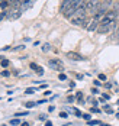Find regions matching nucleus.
<instances>
[{"label": "nucleus", "mask_w": 119, "mask_h": 126, "mask_svg": "<svg viewBox=\"0 0 119 126\" xmlns=\"http://www.w3.org/2000/svg\"><path fill=\"white\" fill-rule=\"evenodd\" d=\"M86 13H87V10H86L84 7L76 9V12L70 16L71 23H73V25H77V26L79 25H86Z\"/></svg>", "instance_id": "obj_1"}, {"label": "nucleus", "mask_w": 119, "mask_h": 126, "mask_svg": "<svg viewBox=\"0 0 119 126\" xmlns=\"http://www.w3.org/2000/svg\"><path fill=\"white\" fill-rule=\"evenodd\" d=\"M99 23H100V22H99V17H96V16H94V17L90 19L89 22H86V25H84V26H86V29H87V31L93 32V31H96V29L99 28Z\"/></svg>", "instance_id": "obj_2"}, {"label": "nucleus", "mask_w": 119, "mask_h": 126, "mask_svg": "<svg viewBox=\"0 0 119 126\" xmlns=\"http://www.w3.org/2000/svg\"><path fill=\"white\" fill-rule=\"evenodd\" d=\"M48 67H51L52 70H57V71H63V63L60 60H50Z\"/></svg>", "instance_id": "obj_3"}, {"label": "nucleus", "mask_w": 119, "mask_h": 126, "mask_svg": "<svg viewBox=\"0 0 119 126\" xmlns=\"http://www.w3.org/2000/svg\"><path fill=\"white\" fill-rule=\"evenodd\" d=\"M67 58H70L73 61H83L84 60V57L77 54V52H67Z\"/></svg>", "instance_id": "obj_4"}, {"label": "nucleus", "mask_w": 119, "mask_h": 126, "mask_svg": "<svg viewBox=\"0 0 119 126\" xmlns=\"http://www.w3.org/2000/svg\"><path fill=\"white\" fill-rule=\"evenodd\" d=\"M20 15H22L20 9H13V10H10V12H9V19H10V20L19 19V17H20Z\"/></svg>", "instance_id": "obj_5"}, {"label": "nucleus", "mask_w": 119, "mask_h": 126, "mask_svg": "<svg viewBox=\"0 0 119 126\" xmlns=\"http://www.w3.org/2000/svg\"><path fill=\"white\" fill-rule=\"evenodd\" d=\"M110 28H112V25H102V23H99L97 31H99L100 33H106V32H109V31H110Z\"/></svg>", "instance_id": "obj_6"}, {"label": "nucleus", "mask_w": 119, "mask_h": 126, "mask_svg": "<svg viewBox=\"0 0 119 126\" xmlns=\"http://www.w3.org/2000/svg\"><path fill=\"white\" fill-rule=\"evenodd\" d=\"M6 17H9V12L7 10H3V12L0 13V20L1 19H6Z\"/></svg>", "instance_id": "obj_7"}, {"label": "nucleus", "mask_w": 119, "mask_h": 126, "mask_svg": "<svg viewBox=\"0 0 119 126\" xmlns=\"http://www.w3.org/2000/svg\"><path fill=\"white\" fill-rule=\"evenodd\" d=\"M10 125L12 126H17V125H20V122H19V119L16 117V119H12V120H10Z\"/></svg>", "instance_id": "obj_8"}, {"label": "nucleus", "mask_w": 119, "mask_h": 126, "mask_svg": "<svg viewBox=\"0 0 119 126\" xmlns=\"http://www.w3.org/2000/svg\"><path fill=\"white\" fill-rule=\"evenodd\" d=\"M51 49V45H50V44H44V45H42V51H44V52H47V51H50Z\"/></svg>", "instance_id": "obj_9"}, {"label": "nucleus", "mask_w": 119, "mask_h": 126, "mask_svg": "<svg viewBox=\"0 0 119 126\" xmlns=\"http://www.w3.org/2000/svg\"><path fill=\"white\" fill-rule=\"evenodd\" d=\"M35 71L38 73V76H42V74H44V70H42V67H39V65H36V68H35Z\"/></svg>", "instance_id": "obj_10"}, {"label": "nucleus", "mask_w": 119, "mask_h": 126, "mask_svg": "<svg viewBox=\"0 0 119 126\" xmlns=\"http://www.w3.org/2000/svg\"><path fill=\"white\" fill-rule=\"evenodd\" d=\"M36 103H34V101H28V103H25V106H26L28 109H31V107H34Z\"/></svg>", "instance_id": "obj_11"}, {"label": "nucleus", "mask_w": 119, "mask_h": 126, "mask_svg": "<svg viewBox=\"0 0 119 126\" xmlns=\"http://www.w3.org/2000/svg\"><path fill=\"white\" fill-rule=\"evenodd\" d=\"M34 93H35L34 88H26V90H25V94H34Z\"/></svg>", "instance_id": "obj_12"}, {"label": "nucleus", "mask_w": 119, "mask_h": 126, "mask_svg": "<svg viewBox=\"0 0 119 126\" xmlns=\"http://www.w3.org/2000/svg\"><path fill=\"white\" fill-rule=\"evenodd\" d=\"M103 110L107 112V113H112V107H110V106H105V107H103Z\"/></svg>", "instance_id": "obj_13"}, {"label": "nucleus", "mask_w": 119, "mask_h": 126, "mask_svg": "<svg viewBox=\"0 0 119 126\" xmlns=\"http://www.w3.org/2000/svg\"><path fill=\"white\" fill-rule=\"evenodd\" d=\"M89 125H99V120H87Z\"/></svg>", "instance_id": "obj_14"}, {"label": "nucleus", "mask_w": 119, "mask_h": 126, "mask_svg": "<svg viewBox=\"0 0 119 126\" xmlns=\"http://www.w3.org/2000/svg\"><path fill=\"white\" fill-rule=\"evenodd\" d=\"M9 65V61L7 60H1V67H7Z\"/></svg>", "instance_id": "obj_15"}, {"label": "nucleus", "mask_w": 119, "mask_h": 126, "mask_svg": "<svg viewBox=\"0 0 119 126\" xmlns=\"http://www.w3.org/2000/svg\"><path fill=\"white\" fill-rule=\"evenodd\" d=\"M81 117H83L84 120H90V114H81Z\"/></svg>", "instance_id": "obj_16"}, {"label": "nucleus", "mask_w": 119, "mask_h": 126, "mask_svg": "<svg viewBox=\"0 0 119 126\" xmlns=\"http://www.w3.org/2000/svg\"><path fill=\"white\" fill-rule=\"evenodd\" d=\"M26 114H28V112H25V113H16L15 116L16 117H20V116H26Z\"/></svg>", "instance_id": "obj_17"}, {"label": "nucleus", "mask_w": 119, "mask_h": 126, "mask_svg": "<svg viewBox=\"0 0 119 126\" xmlns=\"http://www.w3.org/2000/svg\"><path fill=\"white\" fill-rule=\"evenodd\" d=\"M25 47L23 45H19V47H16V48H13V51H19V49H23Z\"/></svg>", "instance_id": "obj_18"}, {"label": "nucleus", "mask_w": 119, "mask_h": 126, "mask_svg": "<svg viewBox=\"0 0 119 126\" xmlns=\"http://www.w3.org/2000/svg\"><path fill=\"white\" fill-rule=\"evenodd\" d=\"M74 113L77 114L79 117H81V112H80V110H77V109H74Z\"/></svg>", "instance_id": "obj_19"}, {"label": "nucleus", "mask_w": 119, "mask_h": 126, "mask_svg": "<svg viewBox=\"0 0 119 126\" xmlns=\"http://www.w3.org/2000/svg\"><path fill=\"white\" fill-rule=\"evenodd\" d=\"M60 117H63V119H66V117H68V116H67V113H64V112H63V113H60Z\"/></svg>", "instance_id": "obj_20"}, {"label": "nucleus", "mask_w": 119, "mask_h": 126, "mask_svg": "<svg viewBox=\"0 0 119 126\" xmlns=\"http://www.w3.org/2000/svg\"><path fill=\"white\" fill-rule=\"evenodd\" d=\"M99 78H100V80H106V76H105V74H100V76H99Z\"/></svg>", "instance_id": "obj_21"}, {"label": "nucleus", "mask_w": 119, "mask_h": 126, "mask_svg": "<svg viewBox=\"0 0 119 126\" xmlns=\"http://www.w3.org/2000/svg\"><path fill=\"white\" fill-rule=\"evenodd\" d=\"M103 99H106V100H109V99H110V96H109V94H103Z\"/></svg>", "instance_id": "obj_22"}, {"label": "nucleus", "mask_w": 119, "mask_h": 126, "mask_svg": "<svg viewBox=\"0 0 119 126\" xmlns=\"http://www.w3.org/2000/svg\"><path fill=\"white\" fill-rule=\"evenodd\" d=\"M92 112H94V113H99V109H96V107H92Z\"/></svg>", "instance_id": "obj_23"}, {"label": "nucleus", "mask_w": 119, "mask_h": 126, "mask_svg": "<svg viewBox=\"0 0 119 126\" xmlns=\"http://www.w3.org/2000/svg\"><path fill=\"white\" fill-rule=\"evenodd\" d=\"M1 74H3V76H4V77H7V76H9V71H3Z\"/></svg>", "instance_id": "obj_24"}, {"label": "nucleus", "mask_w": 119, "mask_h": 126, "mask_svg": "<svg viewBox=\"0 0 119 126\" xmlns=\"http://www.w3.org/2000/svg\"><path fill=\"white\" fill-rule=\"evenodd\" d=\"M60 80H66V76L64 74H60Z\"/></svg>", "instance_id": "obj_25"}, {"label": "nucleus", "mask_w": 119, "mask_h": 126, "mask_svg": "<svg viewBox=\"0 0 119 126\" xmlns=\"http://www.w3.org/2000/svg\"><path fill=\"white\" fill-rule=\"evenodd\" d=\"M45 126H52V122H50V120H48V122L45 123Z\"/></svg>", "instance_id": "obj_26"}, {"label": "nucleus", "mask_w": 119, "mask_h": 126, "mask_svg": "<svg viewBox=\"0 0 119 126\" xmlns=\"http://www.w3.org/2000/svg\"><path fill=\"white\" fill-rule=\"evenodd\" d=\"M20 126H29V123L28 122H23V123H20Z\"/></svg>", "instance_id": "obj_27"}, {"label": "nucleus", "mask_w": 119, "mask_h": 126, "mask_svg": "<svg viewBox=\"0 0 119 126\" xmlns=\"http://www.w3.org/2000/svg\"><path fill=\"white\" fill-rule=\"evenodd\" d=\"M116 38H119V26H118V29H116Z\"/></svg>", "instance_id": "obj_28"}, {"label": "nucleus", "mask_w": 119, "mask_h": 126, "mask_svg": "<svg viewBox=\"0 0 119 126\" xmlns=\"http://www.w3.org/2000/svg\"><path fill=\"white\" fill-rule=\"evenodd\" d=\"M116 117H118V119H119V113H118V114H116Z\"/></svg>", "instance_id": "obj_29"}, {"label": "nucleus", "mask_w": 119, "mask_h": 126, "mask_svg": "<svg viewBox=\"0 0 119 126\" xmlns=\"http://www.w3.org/2000/svg\"><path fill=\"white\" fill-rule=\"evenodd\" d=\"M116 104H118V106H119V100H118V103H116Z\"/></svg>", "instance_id": "obj_30"}, {"label": "nucleus", "mask_w": 119, "mask_h": 126, "mask_svg": "<svg viewBox=\"0 0 119 126\" xmlns=\"http://www.w3.org/2000/svg\"><path fill=\"white\" fill-rule=\"evenodd\" d=\"M66 126H71V125H66Z\"/></svg>", "instance_id": "obj_31"}, {"label": "nucleus", "mask_w": 119, "mask_h": 126, "mask_svg": "<svg viewBox=\"0 0 119 126\" xmlns=\"http://www.w3.org/2000/svg\"><path fill=\"white\" fill-rule=\"evenodd\" d=\"M0 60H1V57H0Z\"/></svg>", "instance_id": "obj_32"}, {"label": "nucleus", "mask_w": 119, "mask_h": 126, "mask_svg": "<svg viewBox=\"0 0 119 126\" xmlns=\"http://www.w3.org/2000/svg\"><path fill=\"white\" fill-rule=\"evenodd\" d=\"M0 1H1V0H0Z\"/></svg>", "instance_id": "obj_33"}]
</instances>
